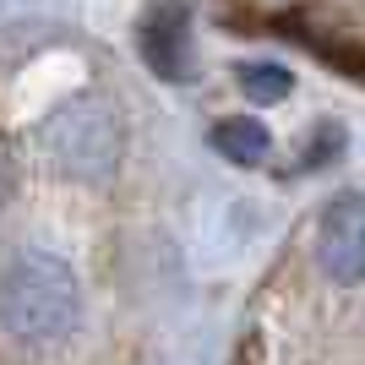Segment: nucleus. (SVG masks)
<instances>
[{"mask_svg":"<svg viewBox=\"0 0 365 365\" xmlns=\"http://www.w3.org/2000/svg\"><path fill=\"white\" fill-rule=\"evenodd\" d=\"M317 262L333 284H365V197H338L317 229Z\"/></svg>","mask_w":365,"mask_h":365,"instance_id":"7ed1b4c3","label":"nucleus"},{"mask_svg":"<svg viewBox=\"0 0 365 365\" xmlns=\"http://www.w3.org/2000/svg\"><path fill=\"white\" fill-rule=\"evenodd\" d=\"M213 148L224 153L229 164H240V169H257L267 153H273V137H267V125L251 120V115H229V120L213 125Z\"/></svg>","mask_w":365,"mask_h":365,"instance_id":"39448f33","label":"nucleus"},{"mask_svg":"<svg viewBox=\"0 0 365 365\" xmlns=\"http://www.w3.org/2000/svg\"><path fill=\"white\" fill-rule=\"evenodd\" d=\"M235 76H240V93L251 104H278V98H289V82H294V76L284 71V66H273V61H240Z\"/></svg>","mask_w":365,"mask_h":365,"instance_id":"423d86ee","label":"nucleus"},{"mask_svg":"<svg viewBox=\"0 0 365 365\" xmlns=\"http://www.w3.org/2000/svg\"><path fill=\"white\" fill-rule=\"evenodd\" d=\"M38 148L49 153V164L61 169L66 180H109L120 169V153H125V131L115 120V109L104 98H88L76 93L66 104H55L38 125Z\"/></svg>","mask_w":365,"mask_h":365,"instance_id":"f03ea898","label":"nucleus"},{"mask_svg":"<svg viewBox=\"0 0 365 365\" xmlns=\"http://www.w3.org/2000/svg\"><path fill=\"white\" fill-rule=\"evenodd\" d=\"M6 191H11V180H6V164H0V207H6Z\"/></svg>","mask_w":365,"mask_h":365,"instance_id":"0eeeda50","label":"nucleus"},{"mask_svg":"<svg viewBox=\"0 0 365 365\" xmlns=\"http://www.w3.org/2000/svg\"><path fill=\"white\" fill-rule=\"evenodd\" d=\"M82 322V289L55 251H16L0 273V327L16 344H66Z\"/></svg>","mask_w":365,"mask_h":365,"instance_id":"f257e3e1","label":"nucleus"},{"mask_svg":"<svg viewBox=\"0 0 365 365\" xmlns=\"http://www.w3.org/2000/svg\"><path fill=\"white\" fill-rule=\"evenodd\" d=\"M137 49L153 66V76L164 82H185L191 76V11L175 0H158L137 28Z\"/></svg>","mask_w":365,"mask_h":365,"instance_id":"20e7f679","label":"nucleus"}]
</instances>
